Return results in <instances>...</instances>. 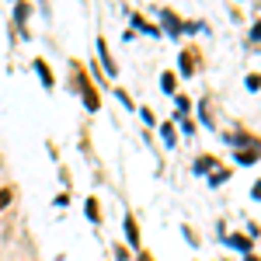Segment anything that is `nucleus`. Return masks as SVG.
<instances>
[{
	"label": "nucleus",
	"instance_id": "nucleus-1",
	"mask_svg": "<svg viewBox=\"0 0 261 261\" xmlns=\"http://www.w3.org/2000/svg\"><path fill=\"white\" fill-rule=\"evenodd\" d=\"M70 77L77 81V91H81V98H84V105L91 108V112H98L101 108V94L94 91V84L87 81V73H84V66L77 60H70Z\"/></svg>",
	"mask_w": 261,
	"mask_h": 261
},
{
	"label": "nucleus",
	"instance_id": "nucleus-2",
	"mask_svg": "<svg viewBox=\"0 0 261 261\" xmlns=\"http://www.w3.org/2000/svg\"><path fill=\"white\" fill-rule=\"evenodd\" d=\"M161 21L167 24V35H181V32H185V24L178 21V14H174V11H161Z\"/></svg>",
	"mask_w": 261,
	"mask_h": 261
},
{
	"label": "nucleus",
	"instance_id": "nucleus-3",
	"mask_svg": "<svg viewBox=\"0 0 261 261\" xmlns=\"http://www.w3.org/2000/svg\"><path fill=\"white\" fill-rule=\"evenodd\" d=\"M122 226H125L129 244H133V247H140V226H136V220H133V216H125V223H122Z\"/></svg>",
	"mask_w": 261,
	"mask_h": 261
},
{
	"label": "nucleus",
	"instance_id": "nucleus-4",
	"mask_svg": "<svg viewBox=\"0 0 261 261\" xmlns=\"http://www.w3.org/2000/svg\"><path fill=\"white\" fill-rule=\"evenodd\" d=\"M178 60H181V73H185V77H192V73H195V53L188 49V53H181Z\"/></svg>",
	"mask_w": 261,
	"mask_h": 261
},
{
	"label": "nucleus",
	"instance_id": "nucleus-5",
	"mask_svg": "<svg viewBox=\"0 0 261 261\" xmlns=\"http://www.w3.org/2000/svg\"><path fill=\"white\" fill-rule=\"evenodd\" d=\"M98 53H101V60H105V70H108V73L115 77V73H119V66L108 60V45H105V39H98Z\"/></svg>",
	"mask_w": 261,
	"mask_h": 261
},
{
	"label": "nucleus",
	"instance_id": "nucleus-6",
	"mask_svg": "<svg viewBox=\"0 0 261 261\" xmlns=\"http://www.w3.org/2000/svg\"><path fill=\"white\" fill-rule=\"evenodd\" d=\"M258 157H261V143H258V146H251V150H244V153H237V161H241V164H251V161H258Z\"/></svg>",
	"mask_w": 261,
	"mask_h": 261
},
{
	"label": "nucleus",
	"instance_id": "nucleus-7",
	"mask_svg": "<svg viewBox=\"0 0 261 261\" xmlns=\"http://www.w3.org/2000/svg\"><path fill=\"white\" fill-rule=\"evenodd\" d=\"M35 70H39V77H42V81H45V87H53V70H49V66H45V63H35Z\"/></svg>",
	"mask_w": 261,
	"mask_h": 261
},
{
	"label": "nucleus",
	"instance_id": "nucleus-8",
	"mask_svg": "<svg viewBox=\"0 0 261 261\" xmlns=\"http://www.w3.org/2000/svg\"><path fill=\"white\" fill-rule=\"evenodd\" d=\"M230 244H233L237 251H244V254L251 251V241H247V237H230Z\"/></svg>",
	"mask_w": 261,
	"mask_h": 261
},
{
	"label": "nucleus",
	"instance_id": "nucleus-9",
	"mask_svg": "<svg viewBox=\"0 0 261 261\" xmlns=\"http://www.w3.org/2000/svg\"><path fill=\"white\" fill-rule=\"evenodd\" d=\"M87 216H91L94 223L101 220V209H98V202H94V199H87Z\"/></svg>",
	"mask_w": 261,
	"mask_h": 261
},
{
	"label": "nucleus",
	"instance_id": "nucleus-10",
	"mask_svg": "<svg viewBox=\"0 0 261 261\" xmlns=\"http://www.w3.org/2000/svg\"><path fill=\"white\" fill-rule=\"evenodd\" d=\"M205 167H216V161H213V157H199L195 171H199V174H205Z\"/></svg>",
	"mask_w": 261,
	"mask_h": 261
},
{
	"label": "nucleus",
	"instance_id": "nucleus-11",
	"mask_svg": "<svg viewBox=\"0 0 261 261\" xmlns=\"http://www.w3.org/2000/svg\"><path fill=\"white\" fill-rule=\"evenodd\" d=\"M11 199H14V188H0V209L11 205Z\"/></svg>",
	"mask_w": 261,
	"mask_h": 261
},
{
	"label": "nucleus",
	"instance_id": "nucleus-12",
	"mask_svg": "<svg viewBox=\"0 0 261 261\" xmlns=\"http://www.w3.org/2000/svg\"><path fill=\"white\" fill-rule=\"evenodd\" d=\"M161 84H164V91H167V94H174V73H164Z\"/></svg>",
	"mask_w": 261,
	"mask_h": 261
},
{
	"label": "nucleus",
	"instance_id": "nucleus-13",
	"mask_svg": "<svg viewBox=\"0 0 261 261\" xmlns=\"http://www.w3.org/2000/svg\"><path fill=\"white\" fill-rule=\"evenodd\" d=\"M258 84H261V77H258V73H251V77H247V91H258Z\"/></svg>",
	"mask_w": 261,
	"mask_h": 261
},
{
	"label": "nucleus",
	"instance_id": "nucleus-14",
	"mask_svg": "<svg viewBox=\"0 0 261 261\" xmlns=\"http://www.w3.org/2000/svg\"><path fill=\"white\" fill-rule=\"evenodd\" d=\"M251 195H254V199H261V181H254V188H251Z\"/></svg>",
	"mask_w": 261,
	"mask_h": 261
},
{
	"label": "nucleus",
	"instance_id": "nucleus-15",
	"mask_svg": "<svg viewBox=\"0 0 261 261\" xmlns=\"http://www.w3.org/2000/svg\"><path fill=\"white\" fill-rule=\"evenodd\" d=\"M251 39H258V42H261V21L254 24V32H251Z\"/></svg>",
	"mask_w": 261,
	"mask_h": 261
},
{
	"label": "nucleus",
	"instance_id": "nucleus-16",
	"mask_svg": "<svg viewBox=\"0 0 261 261\" xmlns=\"http://www.w3.org/2000/svg\"><path fill=\"white\" fill-rule=\"evenodd\" d=\"M244 261H258V258H254V254H247V258H244Z\"/></svg>",
	"mask_w": 261,
	"mask_h": 261
},
{
	"label": "nucleus",
	"instance_id": "nucleus-17",
	"mask_svg": "<svg viewBox=\"0 0 261 261\" xmlns=\"http://www.w3.org/2000/svg\"><path fill=\"white\" fill-rule=\"evenodd\" d=\"M140 261H150V258H146V254H143V258H140Z\"/></svg>",
	"mask_w": 261,
	"mask_h": 261
}]
</instances>
